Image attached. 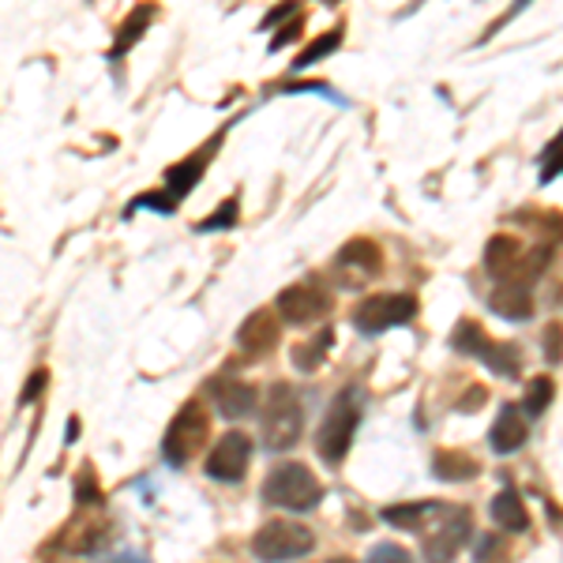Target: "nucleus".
<instances>
[{
	"mask_svg": "<svg viewBox=\"0 0 563 563\" xmlns=\"http://www.w3.org/2000/svg\"><path fill=\"white\" fill-rule=\"evenodd\" d=\"M493 522L496 526H504V530H511V533H526L530 530V515H526V504H522V496L515 493V488H504V493H496L493 499Z\"/></svg>",
	"mask_w": 563,
	"mask_h": 563,
	"instance_id": "17",
	"label": "nucleus"
},
{
	"mask_svg": "<svg viewBox=\"0 0 563 563\" xmlns=\"http://www.w3.org/2000/svg\"><path fill=\"white\" fill-rule=\"evenodd\" d=\"M563 174V132L556 135V140L544 147L541 154V185H549V180H556Z\"/></svg>",
	"mask_w": 563,
	"mask_h": 563,
	"instance_id": "25",
	"label": "nucleus"
},
{
	"mask_svg": "<svg viewBox=\"0 0 563 563\" xmlns=\"http://www.w3.org/2000/svg\"><path fill=\"white\" fill-rule=\"evenodd\" d=\"M45 384H49V376H45V368H38V372H34L31 379H26V387L20 390V402H23V406H31L34 398H38L42 390H45Z\"/></svg>",
	"mask_w": 563,
	"mask_h": 563,
	"instance_id": "30",
	"label": "nucleus"
},
{
	"mask_svg": "<svg viewBox=\"0 0 563 563\" xmlns=\"http://www.w3.org/2000/svg\"><path fill=\"white\" fill-rule=\"evenodd\" d=\"M365 563H413V560H410V552H406L402 544L379 541V544H372V549H368V560Z\"/></svg>",
	"mask_w": 563,
	"mask_h": 563,
	"instance_id": "26",
	"label": "nucleus"
},
{
	"mask_svg": "<svg viewBox=\"0 0 563 563\" xmlns=\"http://www.w3.org/2000/svg\"><path fill=\"white\" fill-rule=\"evenodd\" d=\"M560 357H563V327L549 323V331H544V361H549V365H556Z\"/></svg>",
	"mask_w": 563,
	"mask_h": 563,
	"instance_id": "29",
	"label": "nucleus"
},
{
	"mask_svg": "<svg viewBox=\"0 0 563 563\" xmlns=\"http://www.w3.org/2000/svg\"><path fill=\"white\" fill-rule=\"evenodd\" d=\"M76 435H79V421L71 417V421H68V440H76Z\"/></svg>",
	"mask_w": 563,
	"mask_h": 563,
	"instance_id": "35",
	"label": "nucleus"
},
{
	"mask_svg": "<svg viewBox=\"0 0 563 563\" xmlns=\"http://www.w3.org/2000/svg\"><path fill=\"white\" fill-rule=\"evenodd\" d=\"M451 346L459 353H470V357H481L488 368L507 379H519V372H522V350L515 346V342H493L485 331H481V323H474V320H462L455 327Z\"/></svg>",
	"mask_w": 563,
	"mask_h": 563,
	"instance_id": "5",
	"label": "nucleus"
},
{
	"mask_svg": "<svg viewBox=\"0 0 563 563\" xmlns=\"http://www.w3.org/2000/svg\"><path fill=\"white\" fill-rule=\"evenodd\" d=\"M526 417L515 402H507L504 410H499L496 424H493V435H488V443H493L496 455H515V451L526 443Z\"/></svg>",
	"mask_w": 563,
	"mask_h": 563,
	"instance_id": "15",
	"label": "nucleus"
},
{
	"mask_svg": "<svg viewBox=\"0 0 563 563\" xmlns=\"http://www.w3.org/2000/svg\"><path fill=\"white\" fill-rule=\"evenodd\" d=\"M339 38H342V31H331V34H323V38H316V45H308L301 57L294 60V71H301V68H308V65H316V60L331 57V53L339 49Z\"/></svg>",
	"mask_w": 563,
	"mask_h": 563,
	"instance_id": "24",
	"label": "nucleus"
},
{
	"mask_svg": "<svg viewBox=\"0 0 563 563\" xmlns=\"http://www.w3.org/2000/svg\"><path fill=\"white\" fill-rule=\"evenodd\" d=\"M331 346H334V331H331V327H323L316 339L297 342V346L289 350V357H294V365L301 368V372H316V368L323 365L327 353H331Z\"/></svg>",
	"mask_w": 563,
	"mask_h": 563,
	"instance_id": "19",
	"label": "nucleus"
},
{
	"mask_svg": "<svg viewBox=\"0 0 563 563\" xmlns=\"http://www.w3.org/2000/svg\"><path fill=\"white\" fill-rule=\"evenodd\" d=\"M230 225H238V199H230V203L222 207V211H214L207 222H199V233H214V230H230Z\"/></svg>",
	"mask_w": 563,
	"mask_h": 563,
	"instance_id": "27",
	"label": "nucleus"
},
{
	"mask_svg": "<svg viewBox=\"0 0 563 563\" xmlns=\"http://www.w3.org/2000/svg\"><path fill=\"white\" fill-rule=\"evenodd\" d=\"M435 504H406V507H384L379 519L398 526V530H421V519H429Z\"/></svg>",
	"mask_w": 563,
	"mask_h": 563,
	"instance_id": "22",
	"label": "nucleus"
},
{
	"mask_svg": "<svg viewBox=\"0 0 563 563\" xmlns=\"http://www.w3.org/2000/svg\"><path fill=\"white\" fill-rule=\"evenodd\" d=\"M481 402H485V387H474V390H470V398H462V402H459V410L474 413V410H481Z\"/></svg>",
	"mask_w": 563,
	"mask_h": 563,
	"instance_id": "33",
	"label": "nucleus"
},
{
	"mask_svg": "<svg viewBox=\"0 0 563 563\" xmlns=\"http://www.w3.org/2000/svg\"><path fill=\"white\" fill-rule=\"evenodd\" d=\"M552 260V244H538V249H526L522 241L515 238H493L485 249V267L499 286H533V278L549 267Z\"/></svg>",
	"mask_w": 563,
	"mask_h": 563,
	"instance_id": "1",
	"label": "nucleus"
},
{
	"mask_svg": "<svg viewBox=\"0 0 563 563\" xmlns=\"http://www.w3.org/2000/svg\"><path fill=\"white\" fill-rule=\"evenodd\" d=\"M432 474L440 481L459 485V481H474L481 474V462L474 455H466V451H435V455H432Z\"/></svg>",
	"mask_w": 563,
	"mask_h": 563,
	"instance_id": "16",
	"label": "nucleus"
},
{
	"mask_svg": "<svg viewBox=\"0 0 563 563\" xmlns=\"http://www.w3.org/2000/svg\"><path fill=\"white\" fill-rule=\"evenodd\" d=\"M339 267L346 271V286H361V278L379 275V244H372L365 238L350 241L346 249L339 252Z\"/></svg>",
	"mask_w": 563,
	"mask_h": 563,
	"instance_id": "14",
	"label": "nucleus"
},
{
	"mask_svg": "<svg viewBox=\"0 0 563 563\" xmlns=\"http://www.w3.org/2000/svg\"><path fill=\"white\" fill-rule=\"evenodd\" d=\"M76 493H79L84 504H95V499H102V496H98V485H95V470H84V481L76 485Z\"/></svg>",
	"mask_w": 563,
	"mask_h": 563,
	"instance_id": "32",
	"label": "nucleus"
},
{
	"mask_svg": "<svg viewBox=\"0 0 563 563\" xmlns=\"http://www.w3.org/2000/svg\"><path fill=\"white\" fill-rule=\"evenodd\" d=\"M151 20H154V8H151V4L135 8V15H129V23H124V26H121V34H117L113 57H124V53H129L132 45L143 38V31L151 26Z\"/></svg>",
	"mask_w": 563,
	"mask_h": 563,
	"instance_id": "21",
	"label": "nucleus"
},
{
	"mask_svg": "<svg viewBox=\"0 0 563 563\" xmlns=\"http://www.w3.org/2000/svg\"><path fill=\"white\" fill-rule=\"evenodd\" d=\"M470 533H474V515H470V507H440L435 533L424 538V560L451 563L462 549H466Z\"/></svg>",
	"mask_w": 563,
	"mask_h": 563,
	"instance_id": "9",
	"label": "nucleus"
},
{
	"mask_svg": "<svg viewBox=\"0 0 563 563\" xmlns=\"http://www.w3.org/2000/svg\"><path fill=\"white\" fill-rule=\"evenodd\" d=\"M260 424H263V443L271 451H289L305 432V410L297 402V390L289 384H275L267 387V402H263V413H260Z\"/></svg>",
	"mask_w": 563,
	"mask_h": 563,
	"instance_id": "2",
	"label": "nucleus"
},
{
	"mask_svg": "<svg viewBox=\"0 0 563 563\" xmlns=\"http://www.w3.org/2000/svg\"><path fill=\"white\" fill-rule=\"evenodd\" d=\"M109 563H147V560H140V556H117V560H109Z\"/></svg>",
	"mask_w": 563,
	"mask_h": 563,
	"instance_id": "36",
	"label": "nucleus"
},
{
	"mask_svg": "<svg viewBox=\"0 0 563 563\" xmlns=\"http://www.w3.org/2000/svg\"><path fill=\"white\" fill-rule=\"evenodd\" d=\"M327 312H331V294H327L316 278L294 282V286L278 294V316L286 323H294V327L323 320Z\"/></svg>",
	"mask_w": 563,
	"mask_h": 563,
	"instance_id": "10",
	"label": "nucleus"
},
{
	"mask_svg": "<svg viewBox=\"0 0 563 563\" xmlns=\"http://www.w3.org/2000/svg\"><path fill=\"white\" fill-rule=\"evenodd\" d=\"M278 334H282V316H275L271 308H260V312H252L249 320L241 323L238 346L244 357H263V353H271L278 346Z\"/></svg>",
	"mask_w": 563,
	"mask_h": 563,
	"instance_id": "13",
	"label": "nucleus"
},
{
	"mask_svg": "<svg viewBox=\"0 0 563 563\" xmlns=\"http://www.w3.org/2000/svg\"><path fill=\"white\" fill-rule=\"evenodd\" d=\"M207 432H211L207 410L199 402H185L169 421L166 435H162V455H166L169 466H188L196 459V451L207 443Z\"/></svg>",
	"mask_w": 563,
	"mask_h": 563,
	"instance_id": "6",
	"label": "nucleus"
},
{
	"mask_svg": "<svg viewBox=\"0 0 563 563\" xmlns=\"http://www.w3.org/2000/svg\"><path fill=\"white\" fill-rule=\"evenodd\" d=\"M552 379L549 376H538V379H530L526 384V395H522V410L530 413V417H541L544 410H549V402H552Z\"/></svg>",
	"mask_w": 563,
	"mask_h": 563,
	"instance_id": "23",
	"label": "nucleus"
},
{
	"mask_svg": "<svg viewBox=\"0 0 563 563\" xmlns=\"http://www.w3.org/2000/svg\"><path fill=\"white\" fill-rule=\"evenodd\" d=\"M417 316V297L410 294H376V297H365L357 308H353V327L361 334H384L390 327H402L410 323Z\"/></svg>",
	"mask_w": 563,
	"mask_h": 563,
	"instance_id": "8",
	"label": "nucleus"
},
{
	"mask_svg": "<svg viewBox=\"0 0 563 563\" xmlns=\"http://www.w3.org/2000/svg\"><path fill=\"white\" fill-rule=\"evenodd\" d=\"M526 4H530V0H515V4H511V12H507V20H511V15H519Z\"/></svg>",
	"mask_w": 563,
	"mask_h": 563,
	"instance_id": "34",
	"label": "nucleus"
},
{
	"mask_svg": "<svg viewBox=\"0 0 563 563\" xmlns=\"http://www.w3.org/2000/svg\"><path fill=\"white\" fill-rule=\"evenodd\" d=\"M263 499L275 507H286V511H312L323 499V485L305 462H282L263 481Z\"/></svg>",
	"mask_w": 563,
	"mask_h": 563,
	"instance_id": "4",
	"label": "nucleus"
},
{
	"mask_svg": "<svg viewBox=\"0 0 563 563\" xmlns=\"http://www.w3.org/2000/svg\"><path fill=\"white\" fill-rule=\"evenodd\" d=\"M488 301H493V308L504 320H530L533 316V301L526 286H496V294Z\"/></svg>",
	"mask_w": 563,
	"mask_h": 563,
	"instance_id": "18",
	"label": "nucleus"
},
{
	"mask_svg": "<svg viewBox=\"0 0 563 563\" xmlns=\"http://www.w3.org/2000/svg\"><path fill=\"white\" fill-rule=\"evenodd\" d=\"M286 90H305V95H323L327 102H334V106H346V98L339 95V90H331V87H323V84H294V87H286Z\"/></svg>",
	"mask_w": 563,
	"mask_h": 563,
	"instance_id": "31",
	"label": "nucleus"
},
{
	"mask_svg": "<svg viewBox=\"0 0 563 563\" xmlns=\"http://www.w3.org/2000/svg\"><path fill=\"white\" fill-rule=\"evenodd\" d=\"M507 544L496 538V533H488V538L477 541V563H507Z\"/></svg>",
	"mask_w": 563,
	"mask_h": 563,
	"instance_id": "28",
	"label": "nucleus"
},
{
	"mask_svg": "<svg viewBox=\"0 0 563 563\" xmlns=\"http://www.w3.org/2000/svg\"><path fill=\"white\" fill-rule=\"evenodd\" d=\"M218 147V140L214 143H207V147L203 151H199V154H192V158H185V162H180V166L177 169H169V196H174V199H180V196H185L188 192V188H192V180H199V177H203V166H207V154H211Z\"/></svg>",
	"mask_w": 563,
	"mask_h": 563,
	"instance_id": "20",
	"label": "nucleus"
},
{
	"mask_svg": "<svg viewBox=\"0 0 563 563\" xmlns=\"http://www.w3.org/2000/svg\"><path fill=\"white\" fill-rule=\"evenodd\" d=\"M252 459V435L249 432H225L214 443V451L207 455V477L225 481V485H238L249 474Z\"/></svg>",
	"mask_w": 563,
	"mask_h": 563,
	"instance_id": "11",
	"label": "nucleus"
},
{
	"mask_svg": "<svg viewBox=\"0 0 563 563\" xmlns=\"http://www.w3.org/2000/svg\"><path fill=\"white\" fill-rule=\"evenodd\" d=\"M203 390L214 398L218 410H222V417H230V421H241V417L256 413V402H260L256 387L244 384V379H238V376H225V372L222 376H211Z\"/></svg>",
	"mask_w": 563,
	"mask_h": 563,
	"instance_id": "12",
	"label": "nucleus"
},
{
	"mask_svg": "<svg viewBox=\"0 0 563 563\" xmlns=\"http://www.w3.org/2000/svg\"><path fill=\"white\" fill-rule=\"evenodd\" d=\"M327 563H353L350 556H334V560H327Z\"/></svg>",
	"mask_w": 563,
	"mask_h": 563,
	"instance_id": "37",
	"label": "nucleus"
},
{
	"mask_svg": "<svg viewBox=\"0 0 563 563\" xmlns=\"http://www.w3.org/2000/svg\"><path fill=\"white\" fill-rule=\"evenodd\" d=\"M312 530L301 522H267L263 530L252 538V556L263 560V563H286V560H301L312 552Z\"/></svg>",
	"mask_w": 563,
	"mask_h": 563,
	"instance_id": "7",
	"label": "nucleus"
},
{
	"mask_svg": "<svg viewBox=\"0 0 563 563\" xmlns=\"http://www.w3.org/2000/svg\"><path fill=\"white\" fill-rule=\"evenodd\" d=\"M357 421H361V390H339L327 410L323 424L316 429V455H320L327 466H339L346 459L350 443H353V432H357Z\"/></svg>",
	"mask_w": 563,
	"mask_h": 563,
	"instance_id": "3",
	"label": "nucleus"
}]
</instances>
